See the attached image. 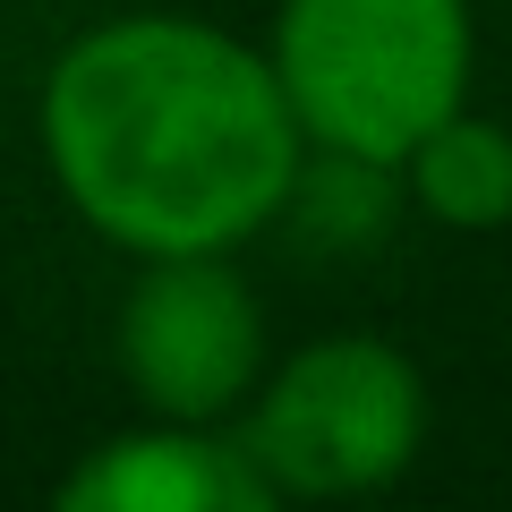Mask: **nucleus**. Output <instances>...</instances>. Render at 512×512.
<instances>
[{
	"mask_svg": "<svg viewBox=\"0 0 512 512\" xmlns=\"http://www.w3.org/2000/svg\"><path fill=\"white\" fill-rule=\"evenodd\" d=\"M231 427L274 504H350L427 453V376L384 333H316L256 376Z\"/></svg>",
	"mask_w": 512,
	"mask_h": 512,
	"instance_id": "3",
	"label": "nucleus"
},
{
	"mask_svg": "<svg viewBox=\"0 0 512 512\" xmlns=\"http://www.w3.org/2000/svg\"><path fill=\"white\" fill-rule=\"evenodd\" d=\"M60 205L120 256L248 248L291 214L299 137L256 35L197 9H120L69 35L35 94Z\"/></svg>",
	"mask_w": 512,
	"mask_h": 512,
	"instance_id": "1",
	"label": "nucleus"
},
{
	"mask_svg": "<svg viewBox=\"0 0 512 512\" xmlns=\"http://www.w3.org/2000/svg\"><path fill=\"white\" fill-rule=\"evenodd\" d=\"M256 43L308 154L393 171L478 94V0H274Z\"/></svg>",
	"mask_w": 512,
	"mask_h": 512,
	"instance_id": "2",
	"label": "nucleus"
},
{
	"mask_svg": "<svg viewBox=\"0 0 512 512\" xmlns=\"http://www.w3.org/2000/svg\"><path fill=\"white\" fill-rule=\"evenodd\" d=\"M69 512H265V478L239 453V427H197V419H146L103 436L86 461L60 470Z\"/></svg>",
	"mask_w": 512,
	"mask_h": 512,
	"instance_id": "5",
	"label": "nucleus"
},
{
	"mask_svg": "<svg viewBox=\"0 0 512 512\" xmlns=\"http://www.w3.org/2000/svg\"><path fill=\"white\" fill-rule=\"evenodd\" d=\"M137 274L111 316V359L146 419L231 427L256 376L274 367L265 299L239 274V248H180V256H128Z\"/></svg>",
	"mask_w": 512,
	"mask_h": 512,
	"instance_id": "4",
	"label": "nucleus"
},
{
	"mask_svg": "<svg viewBox=\"0 0 512 512\" xmlns=\"http://www.w3.org/2000/svg\"><path fill=\"white\" fill-rule=\"evenodd\" d=\"M402 197L419 205L436 231H461V239H487L512 222V128L495 111H478V94L461 111H444L419 146L393 163Z\"/></svg>",
	"mask_w": 512,
	"mask_h": 512,
	"instance_id": "6",
	"label": "nucleus"
}]
</instances>
